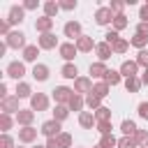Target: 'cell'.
<instances>
[{
    "mask_svg": "<svg viewBox=\"0 0 148 148\" xmlns=\"http://www.w3.org/2000/svg\"><path fill=\"white\" fill-rule=\"evenodd\" d=\"M39 132L46 136V139H58L60 134H62V123H58V120H44L42 123V127H39Z\"/></svg>",
    "mask_w": 148,
    "mask_h": 148,
    "instance_id": "obj_1",
    "label": "cell"
},
{
    "mask_svg": "<svg viewBox=\"0 0 148 148\" xmlns=\"http://www.w3.org/2000/svg\"><path fill=\"white\" fill-rule=\"evenodd\" d=\"M5 44H7L9 49H16V51L21 49V51H23V49L28 46V44H25V32H23V30H12V32L5 37Z\"/></svg>",
    "mask_w": 148,
    "mask_h": 148,
    "instance_id": "obj_2",
    "label": "cell"
},
{
    "mask_svg": "<svg viewBox=\"0 0 148 148\" xmlns=\"http://www.w3.org/2000/svg\"><path fill=\"white\" fill-rule=\"evenodd\" d=\"M5 74H7L9 79H14L16 83L23 81V76H25V62H23V60H12V62L7 65V69H5Z\"/></svg>",
    "mask_w": 148,
    "mask_h": 148,
    "instance_id": "obj_3",
    "label": "cell"
},
{
    "mask_svg": "<svg viewBox=\"0 0 148 148\" xmlns=\"http://www.w3.org/2000/svg\"><path fill=\"white\" fill-rule=\"evenodd\" d=\"M72 95H74V88H69V86H56L51 90V97L56 104H69Z\"/></svg>",
    "mask_w": 148,
    "mask_h": 148,
    "instance_id": "obj_4",
    "label": "cell"
},
{
    "mask_svg": "<svg viewBox=\"0 0 148 148\" xmlns=\"http://www.w3.org/2000/svg\"><path fill=\"white\" fill-rule=\"evenodd\" d=\"M113 18H116V14L111 12V7L99 5V7L95 9V23H97V25H111Z\"/></svg>",
    "mask_w": 148,
    "mask_h": 148,
    "instance_id": "obj_5",
    "label": "cell"
},
{
    "mask_svg": "<svg viewBox=\"0 0 148 148\" xmlns=\"http://www.w3.org/2000/svg\"><path fill=\"white\" fill-rule=\"evenodd\" d=\"M76 53H79V49H76L74 42H62V44L58 46V56H60L65 62H74Z\"/></svg>",
    "mask_w": 148,
    "mask_h": 148,
    "instance_id": "obj_6",
    "label": "cell"
},
{
    "mask_svg": "<svg viewBox=\"0 0 148 148\" xmlns=\"http://www.w3.org/2000/svg\"><path fill=\"white\" fill-rule=\"evenodd\" d=\"M30 109H32L35 113L46 111V109H49V95H46V92H35V95L30 97Z\"/></svg>",
    "mask_w": 148,
    "mask_h": 148,
    "instance_id": "obj_7",
    "label": "cell"
},
{
    "mask_svg": "<svg viewBox=\"0 0 148 148\" xmlns=\"http://www.w3.org/2000/svg\"><path fill=\"white\" fill-rule=\"evenodd\" d=\"M7 21H9V25H21V23L25 21V9H23V5H12V7H9V14H7Z\"/></svg>",
    "mask_w": 148,
    "mask_h": 148,
    "instance_id": "obj_8",
    "label": "cell"
},
{
    "mask_svg": "<svg viewBox=\"0 0 148 148\" xmlns=\"http://www.w3.org/2000/svg\"><path fill=\"white\" fill-rule=\"evenodd\" d=\"M62 35H65V37H69V42H76V39L83 35L81 23H79V21H67V23L62 25Z\"/></svg>",
    "mask_w": 148,
    "mask_h": 148,
    "instance_id": "obj_9",
    "label": "cell"
},
{
    "mask_svg": "<svg viewBox=\"0 0 148 148\" xmlns=\"http://www.w3.org/2000/svg\"><path fill=\"white\" fill-rule=\"evenodd\" d=\"M0 111H2V113H9V116H12V113L16 116V113L21 111V106H18V97H16V95H9V97L0 99Z\"/></svg>",
    "mask_w": 148,
    "mask_h": 148,
    "instance_id": "obj_10",
    "label": "cell"
},
{
    "mask_svg": "<svg viewBox=\"0 0 148 148\" xmlns=\"http://www.w3.org/2000/svg\"><path fill=\"white\" fill-rule=\"evenodd\" d=\"M37 46H39L42 51H51V49L60 46V42H58V37H56L53 32H46V35H39V37H37Z\"/></svg>",
    "mask_w": 148,
    "mask_h": 148,
    "instance_id": "obj_11",
    "label": "cell"
},
{
    "mask_svg": "<svg viewBox=\"0 0 148 148\" xmlns=\"http://www.w3.org/2000/svg\"><path fill=\"white\" fill-rule=\"evenodd\" d=\"M118 72L123 74V79H132V76H139V62H136V60H123Z\"/></svg>",
    "mask_w": 148,
    "mask_h": 148,
    "instance_id": "obj_12",
    "label": "cell"
},
{
    "mask_svg": "<svg viewBox=\"0 0 148 148\" xmlns=\"http://www.w3.org/2000/svg\"><path fill=\"white\" fill-rule=\"evenodd\" d=\"M92 79L90 76H79L76 81H74V92L76 95H88V92H92Z\"/></svg>",
    "mask_w": 148,
    "mask_h": 148,
    "instance_id": "obj_13",
    "label": "cell"
},
{
    "mask_svg": "<svg viewBox=\"0 0 148 148\" xmlns=\"http://www.w3.org/2000/svg\"><path fill=\"white\" fill-rule=\"evenodd\" d=\"M76 49H79V53H90V51H95V46H97V42L90 37V35H81L76 42Z\"/></svg>",
    "mask_w": 148,
    "mask_h": 148,
    "instance_id": "obj_14",
    "label": "cell"
},
{
    "mask_svg": "<svg viewBox=\"0 0 148 148\" xmlns=\"http://www.w3.org/2000/svg\"><path fill=\"white\" fill-rule=\"evenodd\" d=\"M88 72H90V79H99V81H104V76H106L109 67H106V62H99V60H95V62H90Z\"/></svg>",
    "mask_w": 148,
    "mask_h": 148,
    "instance_id": "obj_15",
    "label": "cell"
},
{
    "mask_svg": "<svg viewBox=\"0 0 148 148\" xmlns=\"http://www.w3.org/2000/svg\"><path fill=\"white\" fill-rule=\"evenodd\" d=\"M37 134H42V132L35 130L32 125H30V127H21V130H18V141H21V143H35V141H37Z\"/></svg>",
    "mask_w": 148,
    "mask_h": 148,
    "instance_id": "obj_16",
    "label": "cell"
},
{
    "mask_svg": "<svg viewBox=\"0 0 148 148\" xmlns=\"http://www.w3.org/2000/svg\"><path fill=\"white\" fill-rule=\"evenodd\" d=\"M30 74H32V79H35V81H39V83H42V81H46V79H49L51 69H49V65L37 62V65H32V72H30Z\"/></svg>",
    "mask_w": 148,
    "mask_h": 148,
    "instance_id": "obj_17",
    "label": "cell"
},
{
    "mask_svg": "<svg viewBox=\"0 0 148 148\" xmlns=\"http://www.w3.org/2000/svg\"><path fill=\"white\" fill-rule=\"evenodd\" d=\"M14 118H16V123H18L21 127H30L32 120H35V111H32V109H21Z\"/></svg>",
    "mask_w": 148,
    "mask_h": 148,
    "instance_id": "obj_18",
    "label": "cell"
},
{
    "mask_svg": "<svg viewBox=\"0 0 148 148\" xmlns=\"http://www.w3.org/2000/svg\"><path fill=\"white\" fill-rule=\"evenodd\" d=\"M95 53H97V60H99V62H106V60L113 56V49H111V44L99 42V44L95 46Z\"/></svg>",
    "mask_w": 148,
    "mask_h": 148,
    "instance_id": "obj_19",
    "label": "cell"
},
{
    "mask_svg": "<svg viewBox=\"0 0 148 148\" xmlns=\"http://www.w3.org/2000/svg\"><path fill=\"white\" fill-rule=\"evenodd\" d=\"M14 95H16L18 99H30L35 92H32V86H30L28 81H18V83H16V90H14Z\"/></svg>",
    "mask_w": 148,
    "mask_h": 148,
    "instance_id": "obj_20",
    "label": "cell"
},
{
    "mask_svg": "<svg viewBox=\"0 0 148 148\" xmlns=\"http://www.w3.org/2000/svg\"><path fill=\"white\" fill-rule=\"evenodd\" d=\"M79 125H81L83 130H92V127H97V118H95V113H92V111H83V113H79Z\"/></svg>",
    "mask_w": 148,
    "mask_h": 148,
    "instance_id": "obj_21",
    "label": "cell"
},
{
    "mask_svg": "<svg viewBox=\"0 0 148 148\" xmlns=\"http://www.w3.org/2000/svg\"><path fill=\"white\" fill-rule=\"evenodd\" d=\"M35 30H37L39 35L51 32V30H53V18H49V16H39V18L35 21Z\"/></svg>",
    "mask_w": 148,
    "mask_h": 148,
    "instance_id": "obj_22",
    "label": "cell"
},
{
    "mask_svg": "<svg viewBox=\"0 0 148 148\" xmlns=\"http://www.w3.org/2000/svg\"><path fill=\"white\" fill-rule=\"evenodd\" d=\"M39 46L37 44H28L25 49H23V62H32V65H37V56H39Z\"/></svg>",
    "mask_w": 148,
    "mask_h": 148,
    "instance_id": "obj_23",
    "label": "cell"
},
{
    "mask_svg": "<svg viewBox=\"0 0 148 148\" xmlns=\"http://www.w3.org/2000/svg\"><path fill=\"white\" fill-rule=\"evenodd\" d=\"M60 76H62V79H69V81H76V79H79V67H76L74 62H65V65L60 67Z\"/></svg>",
    "mask_w": 148,
    "mask_h": 148,
    "instance_id": "obj_24",
    "label": "cell"
},
{
    "mask_svg": "<svg viewBox=\"0 0 148 148\" xmlns=\"http://www.w3.org/2000/svg\"><path fill=\"white\" fill-rule=\"evenodd\" d=\"M123 81H125V79H123V74H120L118 69H109V72H106V76H104V83H106V86H111V88H113V86H120Z\"/></svg>",
    "mask_w": 148,
    "mask_h": 148,
    "instance_id": "obj_25",
    "label": "cell"
},
{
    "mask_svg": "<svg viewBox=\"0 0 148 148\" xmlns=\"http://www.w3.org/2000/svg\"><path fill=\"white\" fill-rule=\"evenodd\" d=\"M69 111H76V113H83V106H86V97L83 95H72V99H69Z\"/></svg>",
    "mask_w": 148,
    "mask_h": 148,
    "instance_id": "obj_26",
    "label": "cell"
},
{
    "mask_svg": "<svg viewBox=\"0 0 148 148\" xmlns=\"http://www.w3.org/2000/svg\"><path fill=\"white\" fill-rule=\"evenodd\" d=\"M120 132H123V136H134V134L139 132V127H136V123H134V120L125 118V120L120 123Z\"/></svg>",
    "mask_w": 148,
    "mask_h": 148,
    "instance_id": "obj_27",
    "label": "cell"
},
{
    "mask_svg": "<svg viewBox=\"0 0 148 148\" xmlns=\"http://www.w3.org/2000/svg\"><path fill=\"white\" fill-rule=\"evenodd\" d=\"M42 9H44V16L53 18V16L60 12V2H56V0H46V2L42 5Z\"/></svg>",
    "mask_w": 148,
    "mask_h": 148,
    "instance_id": "obj_28",
    "label": "cell"
},
{
    "mask_svg": "<svg viewBox=\"0 0 148 148\" xmlns=\"http://www.w3.org/2000/svg\"><path fill=\"white\" fill-rule=\"evenodd\" d=\"M67 118H69V106H67V104H56V109H53V120L62 123V120H67Z\"/></svg>",
    "mask_w": 148,
    "mask_h": 148,
    "instance_id": "obj_29",
    "label": "cell"
},
{
    "mask_svg": "<svg viewBox=\"0 0 148 148\" xmlns=\"http://www.w3.org/2000/svg\"><path fill=\"white\" fill-rule=\"evenodd\" d=\"M86 106L95 113V111H97L99 106H104V104H102V97H97L95 92H88V95H86Z\"/></svg>",
    "mask_w": 148,
    "mask_h": 148,
    "instance_id": "obj_30",
    "label": "cell"
},
{
    "mask_svg": "<svg viewBox=\"0 0 148 148\" xmlns=\"http://www.w3.org/2000/svg\"><path fill=\"white\" fill-rule=\"evenodd\" d=\"M14 123H16V118H12L9 113H0V130H2V134H9Z\"/></svg>",
    "mask_w": 148,
    "mask_h": 148,
    "instance_id": "obj_31",
    "label": "cell"
},
{
    "mask_svg": "<svg viewBox=\"0 0 148 148\" xmlns=\"http://www.w3.org/2000/svg\"><path fill=\"white\" fill-rule=\"evenodd\" d=\"M92 92H95L97 97H102V99H104V97H109V95H111V86H106L104 81H97V83L92 86Z\"/></svg>",
    "mask_w": 148,
    "mask_h": 148,
    "instance_id": "obj_32",
    "label": "cell"
},
{
    "mask_svg": "<svg viewBox=\"0 0 148 148\" xmlns=\"http://www.w3.org/2000/svg\"><path fill=\"white\" fill-rule=\"evenodd\" d=\"M141 86H143V83H141V79H139V76L125 79V90H127V92H139V90H141Z\"/></svg>",
    "mask_w": 148,
    "mask_h": 148,
    "instance_id": "obj_33",
    "label": "cell"
},
{
    "mask_svg": "<svg viewBox=\"0 0 148 148\" xmlns=\"http://www.w3.org/2000/svg\"><path fill=\"white\" fill-rule=\"evenodd\" d=\"M111 25H113V30H116V32H120V30H125V28L130 25V21H127V16H125V14H116V18H113V23H111Z\"/></svg>",
    "mask_w": 148,
    "mask_h": 148,
    "instance_id": "obj_34",
    "label": "cell"
},
{
    "mask_svg": "<svg viewBox=\"0 0 148 148\" xmlns=\"http://www.w3.org/2000/svg\"><path fill=\"white\" fill-rule=\"evenodd\" d=\"M130 46H134V49L143 51V49L148 46V37H143V35H136V32H134V37L130 39Z\"/></svg>",
    "mask_w": 148,
    "mask_h": 148,
    "instance_id": "obj_35",
    "label": "cell"
},
{
    "mask_svg": "<svg viewBox=\"0 0 148 148\" xmlns=\"http://www.w3.org/2000/svg\"><path fill=\"white\" fill-rule=\"evenodd\" d=\"M111 49H113V53H116V56H123V53H127V49H130V42H127L125 37H120V39H118V42H116Z\"/></svg>",
    "mask_w": 148,
    "mask_h": 148,
    "instance_id": "obj_36",
    "label": "cell"
},
{
    "mask_svg": "<svg viewBox=\"0 0 148 148\" xmlns=\"http://www.w3.org/2000/svg\"><path fill=\"white\" fill-rule=\"evenodd\" d=\"M95 130H97L102 136H106V134H113V123H111V120H99Z\"/></svg>",
    "mask_w": 148,
    "mask_h": 148,
    "instance_id": "obj_37",
    "label": "cell"
},
{
    "mask_svg": "<svg viewBox=\"0 0 148 148\" xmlns=\"http://www.w3.org/2000/svg\"><path fill=\"white\" fill-rule=\"evenodd\" d=\"M99 146H102V148H118V139H116L113 134H106V136L99 139Z\"/></svg>",
    "mask_w": 148,
    "mask_h": 148,
    "instance_id": "obj_38",
    "label": "cell"
},
{
    "mask_svg": "<svg viewBox=\"0 0 148 148\" xmlns=\"http://www.w3.org/2000/svg\"><path fill=\"white\" fill-rule=\"evenodd\" d=\"M134 141H136L139 148H146V146H148V130H139V132L134 134Z\"/></svg>",
    "mask_w": 148,
    "mask_h": 148,
    "instance_id": "obj_39",
    "label": "cell"
},
{
    "mask_svg": "<svg viewBox=\"0 0 148 148\" xmlns=\"http://www.w3.org/2000/svg\"><path fill=\"white\" fill-rule=\"evenodd\" d=\"M95 118H97V123H99V120H111V109H109V106H99V109L95 111Z\"/></svg>",
    "mask_w": 148,
    "mask_h": 148,
    "instance_id": "obj_40",
    "label": "cell"
},
{
    "mask_svg": "<svg viewBox=\"0 0 148 148\" xmlns=\"http://www.w3.org/2000/svg\"><path fill=\"white\" fill-rule=\"evenodd\" d=\"M118 148H139V146H136L134 136H120L118 139Z\"/></svg>",
    "mask_w": 148,
    "mask_h": 148,
    "instance_id": "obj_41",
    "label": "cell"
},
{
    "mask_svg": "<svg viewBox=\"0 0 148 148\" xmlns=\"http://www.w3.org/2000/svg\"><path fill=\"white\" fill-rule=\"evenodd\" d=\"M58 143H60V148H72V143H74V141H72V134H69V132H62V134L58 136Z\"/></svg>",
    "mask_w": 148,
    "mask_h": 148,
    "instance_id": "obj_42",
    "label": "cell"
},
{
    "mask_svg": "<svg viewBox=\"0 0 148 148\" xmlns=\"http://www.w3.org/2000/svg\"><path fill=\"white\" fill-rule=\"evenodd\" d=\"M118 39H120V32H116L113 28H111V30H106V35H104V42H106V44H111V46H113Z\"/></svg>",
    "mask_w": 148,
    "mask_h": 148,
    "instance_id": "obj_43",
    "label": "cell"
},
{
    "mask_svg": "<svg viewBox=\"0 0 148 148\" xmlns=\"http://www.w3.org/2000/svg\"><path fill=\"white\" fill-rule=\"evenodd\" d=\"M134 60L139 62V67H143V69H148V51H146V49H143V51H139Z\"/></svg>",
    "mask_w": 148,
    "mask_h": 148,
    "instance_id": "obj_44",
    "label": "cell"
},
{
    "mask_svg": "<svg viewBox=\"0 0 148 148\" xmlns=\"http://www.w3.org/2000/svg\"><path fill=\"white\" fill-rule=\"evenodd\" d=\"M0 148H16V143H14V139L9 134H2L0 136Z\"/></svg>",
    "mask_w": 148,
    "mask_h": 148,
    "instance_id": "obj_45",
    "label": "cell"
},
{
    "mask_svg": "<svg viewBox=\"0 0 148 148\" xmlns=\"http://www.w3.org/2000/svg\"><path fill=\"white\" fill-rule=\"evenodd\" d=\"M60 9L62 12H74L76 9V0H60Z\"/></svg>",
    "mask_w": 148,
    "mask_h": 148,
    "instance_id": "obj_46",
    "label": "cell"
},
{
    "mask_svg": "<svg viewBox=\"0 0 148 148\" xmlns=\"http://www.w3.org/2000/svg\"><path fill=\"white\" fill-rule=\"evenodd\" d=\"M136 111H139V118L148 120V102H141V104L136 106Z\"/></svg>",
    "mask_w": 148,
    "mask_h": 148,
    "instance_id": "obj_47",
    "label": "cell"
},
{
    "mask_svg": "<svg viewBox=\"0 0 148 148\" xmlns=\"http://www.w3.org/2000/svg\"><path fill=\"white\" fill-rule=\"evenodd\" d=\"M109 7H111V12H113V14H123V9H125V2H118V0H113Z\"/></svg>",
    "mask_w": 148,
    "mask_h": 148,
    "instance_id": "obj_48",
    "label": "cell"
},
{
    "mask_svg": "<svg viewBox=\"0 0 148 148\" xmlns=\"http://www.w3.org/2000/svg\"><path fill=\"white\" fill-rule=\"evenodd\" d=\"M9 28H12V25H9V21H7V18H2V21H0V35H2V37H7V35L12 32Z\"/></svg>",
    "mask_w": 148,
    "mask_h": 148,
    "instance_id": "obj_49",
    "label": "cell"
},
{
    "mask_svg": "<svg viewBox=\"0 0 148 148\" xmlns=\"http://www.w3.org/2000/svg\"><path fill=\"white\" fill-rule=\"evenodd\" d=\"M37 7H39V0H25V2H23V9H25V12H32V9H37Z\"/></svg>",
    "mask_w": 148,
    "mask_h": 148,
    "instance_id": "obj_50",
    "label": "cell"
},
{
    "mask_svg": "<svg viewBox=\"0 0 148 148\" xmlns=\"http://www.w3.org/2000/svg\"><path fill=\"white\" fill-rule=\"evenodd\" d=\"M136 35H143V37H148V23L139 21V23H136Z\"/></svg>",
    "mask_w": 148,
    "mask_h": 148,
    "instance_id": "obj_51",
    "label": "cell"
},
{
    "mask_svg": "<svg viewBox=\"0 0 148 148\" xmlns=\"http://www.w3.org/2000/svg\"><path fill=\"white\" fill-rule=\"evenodd\" d=\"M139 18H141L143 23H148V5H141V7H139Z\"/></svg>",
    "mask_w": 148,
    "mask_h": 148,
    "instance_id": "obj_52",
    "label": "cell"
},
{
    "mask_svg": "<svg viewBox=\"0 0 148 148\" xmlns=\"http://www.w3.org/2000/svg\"><path fill=\"white\" fill-rule=\"evenodd\" d=\"M46 148H60V143H58V139H46V143H44Z\"/></svg>",
    "mask_w": 148,
    "mask_h": 148,
    "instance_id": "obj_53",
    "label": "cell"
},
{
    "mask_svg": "<svg viewBox=\"0 0 148 148\" xmlns=\"http://www.w3.org/2000/svg\"><path fill=\"white\" fill-rule=\"evenodd\" d=\"M5 97H9V92H7V83H0V99H5Z\"/></svg>",
    "mask_w": 148,
    "mask_h": 148,
    "instance_id": "obj_54",
    "label": "cell"
},
{
    "mask_svg": "<svg viewBox=\"0 0 148 148\" xmlns=\"http://www.w3.org/2000/svg\"><path fill=\"white\" fill-rule=\"evenodd\" d=\"M139 79H141V83H143V86H148V69H143Z\"/></svg>",
    "mask_w": 148,
    "mask_h": 148,
    "instance_id": "obj_55",
    "label": "cell"
},
{
    "mask_svg": "<svg viewBox=\"0 0 148 148\" xmlns=\"http://www.w3.org/2000/svg\"><path fill=\"white\" fill-rule=\"evenodd\" d=\"M32 148H46V146H39V143H37V146H32Z\"/></svg>",
    "mask_w": 148,
    "mask_h": 148,
    "instance_id": "obj_56",
    "label": "cell"
},
{
    "mask_svg": "<svg viewBox=\"0 0 148 148\" xmlns=\"http://www.w3.org/2000/svg\"><path fill=\"white\" fill-rule=\"evenodd\" d=\"M92 148H102V146H99V143H97V146H92Z\"/></svg>",
    "mask_w": 148,
    "mask_h": 148,
    "instance_id": "obj_57",
    "label": "cell"
},
{
    "mask_svg": "<svg viewBox=\"0 0 148 148\" xmlns=\"http://www.w3.org/2000/svg\"><path fill=\"white\" fill-rule=\"evenodd\" d=\"M76 148H83V146H76Z\"/></svg>",
    "mask_w": 148,
    "mask_h": 148,
    "instance_id": "obj_58",
    "label": "cell"
},
{
    "mask_svg": "<svg viewBox=\"0 0 148 148\" xmlns=\"http://www.w3.org/2000/svg\"><path fill=\"white\" fill-rule=\"evenodd\" d=\"M18 148H23V146H18Z\"/></svg>",
    "mask_w": 148,
    "mask_h": 148,
    "instance_id": "obj_59",
    "label": "cell"
},
{
    "mask_svg": "<svg viewBox=\"0 0 148 148\" xmlns=\"http://www.w3.org/2000/svg\"><path fill=\"white\" fill-rule=\"evenodd\" d=\"M146 148H148V146H146Z\"/></svg>",
    "mask_w": 148,
    "mask_h": 148,
    "instance_id": "obj_60",
    "label": "cell"
}]
</instances>
